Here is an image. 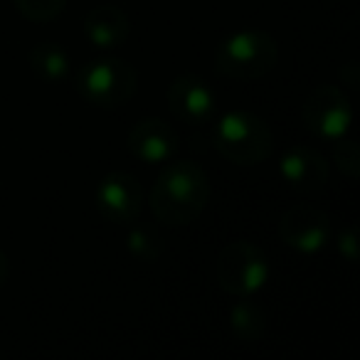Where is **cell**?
I'll use <instances>...</instances> for the list:
<instances>
[{"instance_id": "obj_1", "label": "cell", "mask_w": 360, "mask_h": 360, "mask_svg": "<svg viewBox=\"0 0 360 360\" xmlns=\"http://www.w3.org/2000/svg\"><path fill=\"white\" fill-rule=\"evenodd\" d=\"M210 202V178L193 160L168 163L150 188V212L165 227H186L205 212Z\"/></svg>"}, {"instance_id": "obj_2", "label": "cell", "mask_w": 360, "mask_h": 360, "mask_svg": "<svg viewBox=\"0 0 360 360\" xmlns=\"http://www.w3.org/2000/svg\"><path fill=\"white\" fill-rule=\"evenodd\" d=\"M215 148L230 163L252 168L274 153V136L264 119L252 111H227L215 124Z\"/></svg>"}, {"instance_id": "obj_3", "label": "cell", "mask_w": 360, "mask_h": 360, "mask_svg": "<svg viewBox=\"0 0 360 360\" xmlns=\"http://www.w3.org/2000/svg\"><path fill=\"white\" fill-rule=\"evenodd\" d=\"M279 62V47L269 32L242 30L225 37L215 52L217 75L227 79H259Z\"/></svg>"}, {"instance_id": "obj_4", "label": "cell", "mask_w": 360, "mask_h": 360, "mask_svg": "<svg viewBox=\"0 0 360 360\" xmlns=\"http://www.w3.org/2000/svg\"><path fill=\"white\" fill-rule=\"evenodd\" d=\"M139 75L126 60L101 57L84 65L77 75V91L96 109H121L136 94Z\"/></svg>"}, {"instance_id": "obj_5", "label": "cell", "mask_w": 360, "mask_h": 360, "mask_svg": "<svg viewBox=\"0 0 360 360\" xmlns=\"http://www.w3.org/2000/svg\"><path fill=\"white\" fill-rule=\"evenodd\" d=\"M217 284L230 296H255L269 279V262L255 242H230L217 257Z\"/></svg>"}, {"instance_id": "obj_6", "label": "cell", "mask_w": 360, "mask_h": 360, "mask_svg": "<svg viewBox=\"0 0 360 360\" xmlns=\"http://www.w3.org/2000/svg\"><path fill=\"white\" fill-rule=\"evenodd\" d=\"M301 119L314 136L323 141H338L348 136L353 124V109L340 86L321 84L306 96L301 106Z\"/></svg>"}, {"instance_id": "obj_7", "label": "cell", "mask_w": 360, "mask_h": 360, "mask_svg": "<svg viewBox=\"0 0 360 360\" xmlns=\"http://www.w3.org/2000/svg\"><path fill=\"white\" fill-rule=\"evenodd\" d=\"M279 237L299 255H316L330 242V220L319 207L294 205L281 215Z\"/></svg>"}, {"instance_id": "obj_8", "label": "cell", "mask_w": 360, "mask_h": 360, "mask_svg": "<svg viewBox=\"0 0 360 360\" xmlns=\"http://www.w3.org/2000/svg\"><path fill=\"white\" fill-rule=\"evenodd\" d=\"M168 109L178 121L200 126L215 116L217 96L212 86L198 75H178L168 84Z\"/></svg>"}, {"instance_id": "obj_9", "label": "cell", "mask_w": 360, "mask_h": 360, "mask_svg": "<svg viewBox=\"0 0 360 360\" xmlns=\"http://www.w3.org/2000/svg\"><path fill=\"white\" fill-rule=\"evenodd\" d=\"M96 207L114 225H131L143 207L141 183L124 170L104 175L96 186Z\"/></svg>"}, {"instance_id": "obj_10", "label": "cell", "mask_w": 360, "mask_h": 360, "mask_svg": "<svg viewBox=\"0 0 360 360\" xmlns=\"http://www.w3.org/2000/svg\"><path fill=\"white\" fill-rule=\"evenodd\" d=\"M126 146H129L134 158L155 165L175 158L180 148V139L170 124H165L158 116H148V119H141L131 126L129 136H126Z\"/></svg>"}, {"instance_id": "obj_11", "label": "cell", "mask_w": 360, "mask_h": 360, "mask_svg": "<svg viewBox=\"0 0 360 360\" xmlns=\"http://www.w3.org/2000/svg\"><path fill=\"white\" fill-rule=\"evenodd\" d=\"M281 178L289 183L294 191L301 193H319L328 183V163L316 148L309 146H291L284 150L279 163Z\"/></svg>"}, {"instance_id": "obj_12", "label": "cell", "mask_w": 360, "mask_h": 360, "mask_svg": "<svg viewBox=\"0 0 360 360\" xmlns=\"http://www.w3.org/2000/svg\"><path fill=\"white\" fill-rule=\"evenodd\" d=\"M131 22L121 8L99 6L86 13L84 18V35L99 50H114L129 40Z\"/></svg>"}, {"instance_id": "obj_13", "label": "cell", "mask_w": 360, "mask_h": 360, "mask_svg": "<svg viewBox=\"0 0 360 360\" xmlns=\"http://www.w3.org/2000/svg\"><path fill=\"white\" fill-rule=\"evenodd\" d=\"M240 299L242 301H237L230 309V328L242 343H257L266 335V326H269L266 311L250 296H240Z\"/></svg>"}, {"instance_id": "obj_14", "label": "cell", "mask_w": 360, "mask_h": 360, "mask_svg": "<svg viewBox=\"0 0 360 360\" xmlns=\"http://www.w3.org/2000/svg\"><path fill=\"white\" fill-rule=\"evenodd\" d=\"M27 62L32 75L50 84H57L70 75V55L57 42H37L27 55Z\"/></svg>"}, {"instance_id": "obj_15", "label": "cell", "mask_w": 360, "mask_h": 360, "mask_svg": "<svg viewBox=\"0 0 360 360\" xmlns=\"http://www.w3.org/2000/svg\"><path fill=\"white\" fill-rule=\"evenodd\" d=\"M126 247H129L131 255L141 262H155L163 255V245H160V240L148 227H129Z\"/></svg>"}, {"instance_id": "obj_16", "label": "cell", "mask_w": 360, "mask_h": 360, "mask_svg": "<svg viewBox=\"0 0 360 360\" xmlns=\"http://www.w3.org/2000/svg\"><path fill=\"white\" fill-rule=\"evenodd\" d=\"M25 20L30 22H50L65 11L67 0H13Z\"/></svg>"}, {"instance_id": "obj_17", "label": "cell", "mask_w": 360, "mask_h": 360, "mask_svg": "<svg viewBox=\"0 0 360 360\" xmlns=\"http://www.w3.org/2000/svg\"><path fill=\"white\" fill-rule=\"evenodd\" d=\"M335 143V150H333V160L338 165V170L345 175L348 180H355L360 173V150H358V143L348 136L343 139L333 141Z\"/></svg>"}, {"instance_id": "obj_18", "label": "cell", "mask_w": 360, "mask_h": 360, "mask_svg": "<svg viewBox=\"0 0 360 360\" xmlns=\"http://www.w3.org/2000/svg\"><path fill=\"white\" fill-rule=\"evenodd\" d=\"M335 247H338L340 257H343L348 264H358V230H355V225H348L338 232Z\"/></svg>"}, {"instance_id": "obj_19", "label": "cell", "mask_w": 360, "mask_h": 360, "mask_svg": "<svg viewBox=\"0 0 360 360\" xmlns=\"http://www.w3.org/2000/svg\"><path fill=\"white\" fill-rule=\"evenodd\" d=\"M8 279H11V259L6 252H0V289L8 284Z\"/></svg>"}, {"instance_id": "obj_20", "label": "cell", "mask_w": 360, "mask_h": 360, "mask_svg": "<svg viewBox=\"0 0 360 360\" xmlns=\"http://www.w3.org/2000/svg\"><path fill=\"white\" fill-rule=\"evenodd\" d=\"M340 77H343L350 86H355L358 84V65H355V62H348V65L340 70Z\"/></svg>"}]
</instances>
